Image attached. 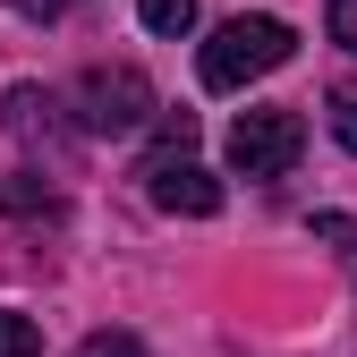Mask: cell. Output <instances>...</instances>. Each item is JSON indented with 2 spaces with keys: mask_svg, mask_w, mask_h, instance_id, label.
Segmentation results:
<instances>
[{
  "mask_svg": "<svg viewBox=\"0 0 357 357\" xmlns=\"http://www.w3.org/2000/svg\"><path fill=\"white\" fill-rule=\"evenodd\" d=\"M289 52H298V34H289L281 17H221L196 68H204V85H213V94H238L247 77H273Z\"/></svg>",
  "mask_w": 357,
  "mask_h": 357,
  "instance_id": "6da1fadb",
  "label": "cell"
},
{
  "mask_svg": "<svg viewBox=\"0 0 357 357\" xmlns=\"http://www.w3.org/2000/svg\"><path fill=\"white\" fill-rule=\"evenodd\" d=\"M188 145H196V119H188V111L162 119V145H153V162H145V196H153L162 213L204 221V213H221V178H213Z\"/></svg>",
  "mask_w": 357,
  "mask_h": 357,
  "instance_id": "7a4b0ae2",
  "label": "cell"
},
{
  "mask_svg": "<svg viewBox=\"0 0 357 357\" xmlns=\"http://www.w3.org/2000/svg\"><path fill=\"white\" fill-rule=\"evenodd\" d=\"M77 119H85V137H137L153 119V85L137 68H85L77 77Z\"/></svg>",
  "mask_w": 357,
  "mask_h": 357,
  "instance_id": "3957f363",
  "label": "cell"
},
{
  "mask_svg": "<svg viewBox=\"0 0 357 357\" xmlns=\"http://www.w3.org/2000/svg\"><path fill=\"white\" fill-rule=\"evenodd\" d=\"M298 153H306L298 111H238V128H230V170L238 178H281Z\"/></svg>",
  "mask_w": 357,
  "mask_h": 357,
  "instance_id": "277c9868",
  "label": "cell"
},
{
  "mask_svg": "<svg viewBox=\"0 0 357 357\" xmlns=\"http://www.w3.org/2000/svg\"><path fill=\"white\" fill-rule=\"evenodd\" d=\"M60 102L43 94V85H9V137L17 145H43V153H60Z\"/></svg>",
  "mask_w": 357,
  "mask_h": 357,
  "instance_id": "5b68a950",
  "label": "cell"
},
{
  "mask_svg": "<svg viewBox=\"0 0 357 357\" xmlns=\"http://www.w3.org/2000/svg\"><path fill=\"white\" fill-rule=\"evenodd\" d=\"M0 213H52V188H43V178L0 170Z\"/></svg>",
  "mask_w": 357,
  "mask_h": 357,
  "instance_id": "8992f818",
  "label": "cell"
},
{
  "mask_svg": "<svg viewBox=\"0 0 357 357\" xmlns=\"http://www.w3.org/2000/svg\"><path fill=\"white\" fill-rule=\"evenodd\" d=\"M137 17H145L153 34H188V26H196V0H137Z\"/></svg>",
  "mask_w": 357,
  "mask_h": 357,
  "instance_id": "52a82bcc",
  "label": "cell"
},
{
  "mask_svg": "<svg viewBox=\"0 0 357 357\" xmlns=\"http://www.w3.org/2000/svg\"><path fill=\"white\" fill-rule=\"evenodd\" d=\"M0 357H43V332L26 315H9V306H0Z\"/></svg>",
  "mask_w": 357,
  "mask_h": 357,
  "instance_id": "ba28073f",
  "label": "cell"
},
{
  "mask_svg": "<svg viewBox=\"0 0 357 357\" xmlns=\"http://www.w3.org/2000/svg\"><path fill=\"white\" fill-rule=\"evenodd\" d=\"M315 238H332V247L349 255V273H357V221H349V213H315Z\"/></svg>",
  "mask_w": 357,
  "mask_h": 357,
  "instance_id": "9c48e42d",
  "label": "cell"
},
{
  "mask_svg": "<svg viewBox=\"0 0 357 357\" xmlns=\"http://www.w3.org/2000/svg\"><path fill=\"white\" fill-rule=\"evenodd\" d=\"M332 137L357 153V85H340V94H332Z\"/></svg>",
  "mask_w": 357,
  "mask_h": 357,
  "instance_id": "30bf717a",
  "label": "cell"
},
{
  "mask_svg": "<svg viewBox=\"0 0 357 357\" xmlns=\"http://www.w3.org/2000/svg\"><path fill=\"white\" fill-rule=\"evenodd\" d=\"M324 17H332V43H340V52H357V0H332Z\"/></svg>",
  "mask_w": 357,
  "mask_h": 357,
  "instance_id": "8fae6325",
  "label": "cell"
},
{
  "mask_svg": "<svg viewBox=\"0 0 357 357\" xmlns=\"http://www.w3.org/2000/svg\"><path fill=\"white\" fill-rule=\"evenodd\" d=\"M85 357H145V349L128 340V332H94V340H85Z\"/></svg>",
  "mask_w": 357,
  "mask_h": 357,
  "instance_id": "7c38bea8",
  "label": "cell"
},
{
  "mask_svg": "<svg viewBox=\"0 0 357 357\" xmlns=\"http://www.w3.org/2000/svg\"><path fill=\"white\" fill-rule=\"evenodd\" d=\"M9 9H17V17H43V26H52V17H68V9H77V0H9Z\"/></svg>",
  "mask_w": 357,
  "mask_h": 357,
  "instance_id": "4fadbf2b",
  "label": "cell"
}]
</instances>
